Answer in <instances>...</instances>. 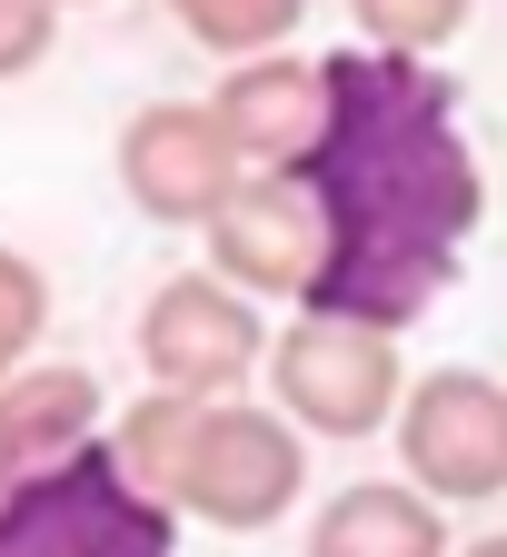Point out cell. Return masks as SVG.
Instances as JSON below:
<instances>
[{"label": "cell", "instance_id": "7c38bea8", "mask_svg": "<svg viewBox=\"0 0 507 557\" xmlns=\"http://www.w3.org/2000/svg\"><path fill=\"white\" fill-rule=\"evenodd\" d=\"M160 11L220 60H259V50H288L309 21V0H160Z\"/></svg>", "mask_w": 507, "mask_h": 557}, {"label": "cell", "instance_id": "3957f363", "mask_svg": "<svg viewBox=\"0 0 507 557\" xmlns=\"http://www.w3.org/2000/svg\"><path fill=\"white\" fill-rule=\"evenodd\" d=\"M170 547H180V508L120 468L110 429L50 458L40 478L0 487V557H170Z\"/></svg>", "mask_w": 507, "mask_h": 557}, {"label": "cell", "instance_id": "5b68a950", "mask_svg": "<svg viewBox=\"0 0 507 557\" xmlns=\"http://www.w3.org/2000/svg\"><path fill=\"white\" fill-rule=\"evenodd\" d=\"M139 369L150 388H189V398H239L269 369V319L239 278L220 269H180L139 309Z\"/></svg>", "mask_w": 507, "mask_h": 557}, {"label": "cell", "instance_id": "7a4b0ae2", "mask_svg": "<svg viewBox=\"0 0 507 557\" xmlns=\"http://www.w3.org/2000/svg\"><path fill=\"white\" fill-rule=\"evenodd\" d=\"M309 487V429L288 408H259V398H189L180 418V458L160 478V498L220 537H259L299 508Z\"/></svg>", "mask_w": 507, "mask_h": 557}, {"label": "cell", "instance_id": "6da1fadb", "mask_svg": "<svg viewBox=\"0 0 507 557\" xmlns=\"http://www.w3.org/2000/svg\"><path fill=\"white\" fill-rule=\"evenodd\" d=\"M329 120L288 180L319 209V278L299 309L418 329L458 289V269L487 230V170L458 110V81L408 50H329Z\"/></svg>", "mask_w": 507, "mask_h": 557}, {"label": "cell", "instance_id": "5bb4252c", "mask_svg": "<svg viewBox=\"0 0 507 557\" xmlns=\"http://www.w3.org/2000/svg\"><path fill=\"white\" fill-rule=\"evenodd\" d=\"M40 329H50V269L30 249H0V379L30 369Z\"/></svg>", "mask_w": 507, "mask_h": 557}, {"label": "cell", "instance_id": "8fae6325", "mask_svg": "<svg viewBox=\"0 0 507 557\" xmlns=\"http://www.w3.org/2000/svg\"><path fill=\"white\" fill-rule=\"evenodd\" d=\"M309 557H448V508L418 478H358L319 498Z\"/></svg>", "mask_w": 507, "mask_h": 557}, {"label": "cell", "instance_id": "30bf717a", "mask_svg": "<svg viewBox=\"0 0 507 557\" xmlns=\"http://www.w3.org/2000/svg\"><path fill=\"white\" fill-rule=\"evenodd\" d=\"M81 438H100V379L90 369L50 359V369H11V379H0V487L40 478Z\"/></svg>", "mask_w": 507, "mask_h": 557}, {"label": "cell", "instance_id": "9c48e42d", "mask_svg": "<svg viewBox=\"0 0 507 557\" xmlns=\"http://www.w3.org/2000/svg\"><path fill=\"white\" fill-rule=\"evenodd\" d=\"M220 120L239 139V160L249 170H288L319 139L329 120V70L299 60V50H259V60H230V81H220Z\"/></svg>", "mask_w": 507, "mask_h": 557}, {"label": "cell", "instance_id": "ba28073f", "mask_svg": "<svg viewBox=\"0 0 507 557\" xmlns=\"http://www.w3.org/2000/svg\"><path fill=\"white\" fill-rule=\"evenodd\" d=\"M209 269L239 278L249 299H309L319 278V209L288 170H249L209 209Z\"/></svg>", "mask_w": 507, "mask_h": 557}, {"label": "cell", "instance_id": "e0dca14e", "mask_svg": "<svg viewBox=\"0 0 507 557\" xmlns=\"http://www.w3.org/2000/svg\"><path fill=\"white\" fill-rule=\"evenodd\" d=\"M60 11H90V0H60Z\"/></svg>", "mask_w": 507, "mask_h": 557}, {"label": "cell", "instance_id": "52a82bcc", "mask_svg": "<svg viewBox=\"0 0 507 557\" xmlns=\"http://www.w3.org/2000/svg\"><path fill=\"white\" fill-rule=\"evenodd\" d=\"M249 180L220 100H139L120 120V189L160 230H209V209Z\"/></svg>", "mask_w": 507, "mask_h": 557}, {"label": "cell", "instance_id": "2e32d148", "mask_svg": "<svg viewBox=\"0 0 507 557\" xmlns=\"http://www.w3.org/2000/svg\"><path fill=\"white\" fill-rule=\"evenodd\" d=\"M458 557H507V528H487V537H468Z\"/></svg>", "mask_w": 507, "mask_h": 557}, {"label": "cell", "instance_id": "9a60e30c", "mask_svg": "<svg viewBox=\"0 0 507 557\" xmlns=\"http://www.w3.org/2000/svg\"><path fill=\"white\" fill-rule=\"evenodd\" d=\"M60 50V0H0V81H30Z\"/></svg>", "mask_w": 507, "mask_h": 557}, {"label": "cell", "instance_id": "277c9868", "mask_svg": "<svg viewBox=\"0 0 507 557\" xmlns=\"http://www.w3.org/2000/svg\"><path fill=\"white\" fill-rule=\"evenodd\" d=\"M259 379H269V408H288L309 438H379L408 398L398 329L329 319V309H299V329H279Z\"/></svg>", "mask_w": 507, "mask_h": 557}, {"label": "cell", "instance_id": "4fadbf2b", "mask_svg": "<svg viewBox=\"0 0 507 557\" xmlns=\"http://www.w3.org/2000/svg\"><path fill=\"white\" fill-rule=\"evenodd\" d=\"M478 0H348V21L369 50H408V60H438L458 30H468Z\"/></svg>", "mask_w": 507, "mask_h": 557}, {"label": "cell", "instance_id": "8992f818", "mask_svg": "<svg viewBox=\"0 0 507 557\" xmlns=\"http://www.w3.org/2000/svg\"><path fill=\"white\" fill-rule=\"evenodd\" d=\"M398 468L438 508H487L507 498V379L487 369H428L398 398Z\"/></svg>", "mask_w": 507, "mask_h": 557}]
</instances>
